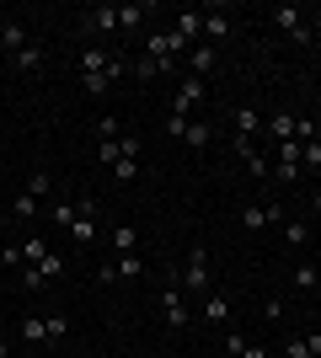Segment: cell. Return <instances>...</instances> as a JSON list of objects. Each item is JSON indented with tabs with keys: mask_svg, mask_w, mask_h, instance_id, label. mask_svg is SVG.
I'll use <instances>...</instances> for the list:
<instances>
[{
	"mask_svg": "<svg viewBox=\"0 0 321 358\" xmlns=\"http://www.w3.org/2000/svg\"><path fill=\"white\" fill-rule=\"evenodd\" d=\"M177 289H183V294H209V257H204V246H193V257H187Z\"/></svg>",
	"mask_w": 321,
	"mask_h": 358,
	"instance_id": "6da1fadb",
	"label": "cell"
},
{
	"mask_svg": "<svg viewBox=\"0 0 321 358\" xmlns=\"http://www.w3.org/2000/svg\"><path fill=\"white\" fill-rule=\"evenodd\" d=\"M300 155H306V145H300V139H284V145H278V161H273V177L278 182H300V171H306V166H300Z\"/></svg>",
	"mask_w": 321,
	"mask_h": 358,
	"instance_id": "7a4b0ae2",
	"label": "cell"
},
{
	"mask_svg": "<svg viewBox=\"0 0 321 358\" xmlns=\"http://www.w3.org/2000/svg\"><path fill=\"white\" fill-rule=\"evenodd\" d=\"M161 321H166L171 331H183L187 321H193V315H187V294H183L177 284H166V289H161Z\"/></svg>",
	"mask_w": 321,
	"mask_h": 358,
	"instance_id": "3957f363",
	"label": "cell"
},
{
	"mask_svg": "<svg viewBox=\"0 0 321 358\" xmlns=\"http://www.w3.org/2000/svg\"><path fill=\"white\" fill-rule=\"evenodd\" d=\"M273 27L290 32L294 43H311V27H306V11H300V6H278V11H273Z\"/></svg>",
	"mask_w": 321,
	"mask_h": 358,
	"instance_id": "277c9868",
	"label": "cell"
},
{
	"mask_svg": "<svg viewBox=\"0 0 321 358\" xmlns=\"http://www.w3.org/2000/svg\"><path fill=\"white\" fill-rule=\"evenodd\" d=\"M113 59H118V54H107L102 43H86V48H80V54H76L80 75H107V70H113ZM107 80H113V75H107Z\"/></svg>",
	"mask_w": 321,
	"mask_h": 358,
	"instance_id": "5b68a950",
	"label": "cell"
},
{
	"mask_svg": "<svg viewBox=\"0 0 321 358\" xmlns=\"http://www.w3.org/2000/svg\"><path fill=\"white\" fill-rule=\"evenodd\" d=\"M241 224H246V230H268V224H284V209H278V203H246V209H241Z\"/></svg>",
	"mask_w": 321,
	"mask_h": 358,
	"instance_id": "8992f818",
	"label": "cell"
},
{
	"mask_svg": "<svg viewBox=\"0 0 321 358\" xmlns=\"http://www.w3.org/2000/svg\"><path fill=\"white\" fill-rule=\"evenodd\" d=\"M183 59H187V75H199V80H209V75H214V64H220V54H214L209 43H193V48L183 54Z\"/></svg>",
	"mask_w": 321,
	"mask_h": 358,
	"instance_id": "52a82bcc",
	"label": "cell"
},
{
	"mask_svg": "<svg viewBox=\"0 0 321 358\" xmlns=\"http://www.w3.org/2000/svg\"><path fill=\"white\" fill-rule=\"evenodd\" d=\"M230 145H236V161H241L246 171H252V177H268V171H273V166L262 161V150L252 145V139H241V134H236V139H230Z\"/></svg>",
	"mask_w": 321,
	"mask_h": 358,
	"instance_id": "ba28073f",
	"label": "cell"
},
{
	"mask_svg": "<svg viewBox=\"0 0 321 358\" xmlns=\"http://www.w3.org/2000/svg\"><path fill=\"white\" fill-rule=\"evenodd\" d=\"M86 32H92V38L118 32V6H92V11H86Z\"/></svg>",
	"mask_w": 321,
	"mask_h": 358,
	"instance_id": "9c48e42d",
	"label": "cell"
},
{
	"mask_svg": "<svg viewBox=\"0 0 321 358\" xmlns=\"http://www.w3.org/2000/svg\"><path fill=\"white\" fill-rule=\"evenodd\" d=\"M177 54H187V43L177 38V32H155L150 38V59H161V64H171Z\"/></svg>",
	"mask_w": 321,
	"mask_h": 358,
	"instance_id": "30bf717a",
	"label": "cell"
},
{
	"mask_svg": "<svg viewBox=\"0 0 321 358\" xmlns=\"http://www.w3.org/2000/svg\"><path fill=\"white\" fill-rule=\"evenodd\" d=\"M204 321H209V327H225V321H230V299L220 294V289L204 294Z\"/></svg>",
	"mask_w": 321,
	"mask_h": 358,
	"instance_id": "8fae6325",
	"label": "cell"
},
{
	"mask_svg": "<svg viewBox=\"0 0 321 358\" xmlns=\"http://www.w3.org/2000/svg\"><path fill=\"white\" fill-rule=\"evenodd\" d=\"M11 70H22V75H38V70H43V48H38V43H27L22 54H11Z\"/></svg>",
	"mask_w": 321,
	"mask_h": 358,
	"instance_id": "7c38bea8",
	"label": "cell"
},
{
	"mask_svg": "<svg viewBox=\"0 0 321 358\" xmlns=\"http://www.w3.org/2000/svg\"><path fill=\"white\" fill-rule=\"evenodd\" d=\"M0 48H6V54H22V48H27V27H22V22H6V27H0Z\"/></svg>",
	"mask_w": 321,
	"mask_h": 358,
	"instance_id": "4fadbf2b",
	"label": "cell"
},
{
	"mask_svg": "<svg viewBox=\"0 0 321 358\" xmlns=\"http://www.w3.org/2000/svg\"><path fill=\"white\" fill-rule=\"evenodd\" d=\"M204 38H209V48H214V43H225V38H230V16L209 11V16H204Z\"/></svg>",
	"mask_w": 321,
	"mask_h": 358,
	"instance_id": "5bb4252c",
	"label": "cell"
},
{
	"mask_svg": "<svg viewBox=\"0 0 321 358\" xmlns=\"http://www.w3.org/2000/svg\"><path fill=\"white\" fill-rule=\"evenodd\" d=\"M171 32H177L183 43H193V38L204 32V16H199V11H177V27H171Z\"/></svg>",
	"mask_w": 321,
	"mask_h": 358,
	"instance_id": "9a60e30c",
	"label": "cell"
},
{
	"mask_svg": "<svg viewBox=\"0 0 321 358\" xmlns=\"http://www.w3.org/2000/svg\"><path fill=\"white\" fill-rule=\"evenodd\" d=\"M257 129H262V113H257V107H236V134L252 139Z\"/></svg>",
	"mask_w": 321,
	"mask_h": 358,
	"instance_id": "2e32d148",
	"label": "cell"
},
{
	"mask_svg": "<svg viewBox=\"0 0 321 358\" xmlns=\"http://www.w3.org/2000/svg\"><path fill=\"white\" fill-rule=\"evenodd\" d=\"M43 257H48V241L43 236H27V241H22V268H38Z\"/></svg>",
	"mask_w": 321,
	"mask_h": 358,
	"instance_id": "e0dca14e",
	"label": "cell"
},
{
	"mask_svg": "<svg viewBox=\"0 0 321 358\" xmlns=\"http://www.w3.org/2000/svg\"><path fill=\"white\" fill-rule=\"evenodd\" d=\"M262 129H268V139H278V145H284V139H294V118H290V113H273Z\"/></svg>",
	"mask_w": 321,
	"mask_h": 358,
	"instance_id": "ac0fdd59",
	"label": "cell"
},
{
	"mask_svg": "<svg viewBox=\"0 0 321 358\" xmlns=\"http://www.w3.org/2000/svg\"><path fill=\"white\" fill-rule=\"evenodd\" d=\"M22 337L27 343H48V315H22Z\"/></svg>",
	"mask_w": 321,
	"mask_h": 358,
	"instance_id": "d6986e66",
	"label": "cell"
},
{
	"mask_svg": "<svg viewBox=\"0 0 321 358\" xmlns=\"http://www.w3.org/2000/svg\"><path fill=\"white\" fill-rule=\"evenodd\" d=\"M70 236H76L80 246H86V241H97L102 230H97V220H92V214H76V224H70Z\"/></svg>",
	"mask_w": 321,
	"mask_h": 358,
	"instance_id": "ffe728a7",
	"label": "cell"
},
{
	"mask_svg": "<svg viewBox=\"0 0 321 358\" xmlns=\"http://www.w3.org/2000/svg\"><path fill=\"white\" fill-rule=\"evenodd\" d=\"M294 289H321V268L316 262H300V268H294Z\"/></svg>",
	"mask_w": 321,
	"mask_h": 358,
	"instance_id": "44dd1931",
	"label": "cell"
},
{
	"mask_svg": "<svg viewBox=\"0 0 321 358\" xmlns=\"http://www.w3.org/2000/svg\"><path fill=\"white\" fill-rule=\"evenodd\" d=\"M59 273H64V257H59V252H48L43 262H38V278H43V284H54Z\"/></svg>",
	"mask_w": 321,
	"mask_h": 358,
	"instance_id": "7402d4cb",
	"label": "cell"
},
{
	"mask_svg": "<svg viewBox=\"0 0 321 358\" xmlns=\"http://www.w3.org/2000/svg\"><path fill=\"white\" fill-rule=\"evenodd\" d=\"M113 246H118V257H129L139 246V230H129V224H118V230H113Z\"/></svg>",
	"mask_w": 321,
	"mask_h": 358,
	"instance_id": "603a6c76",
	"label": "cell"
},
{
	"mask_svg": "<svg viewBox=\"0 0 321 358\" xmlns=\"http://www.w3.org/2000/svg\"><path fill=\"white\" fill-rule=\"evenodd\" d=\"M113 268H118V278H139V273H145V257H139V252H129V257H118Z\"/></svg>",
	"mask_w": 321,
	"mask_h": 358,
	"instance_id": "cb8c5ba5",
	"label": "cell"
},
{
	"mask_svg": "<svg viewBox=\"0 0 321 358\" xmlns=\"http://www.w3.org/2000/svg\"><path fill=\"white\" fill-rule=\"evenodd\" d=\"M129 70H134L139 80H155V75H166L171 64H161V59H134V64H129Z\"/></svg>",
	"mask_w": 321,
	"mask_h": 358,
	"instance_id": "d4e9b609",
	"label": "cell"
},
{
	"mask_svg": "<svg viewBox=\"0 0 321 358\" xmlns=\"http://www.w3.org/2000/svg\"><path fill=\"white\" fill-rule=\"evenodd\" d=\"M150 16V6H118V27H139Z\"/></svg>",
	"mask_w": 321,
	"mask_h": 358,
	"instance_id": "484cf974",
	"label": "cell"
},
{
	"mask_svg": "<svg viewBox=\"0 0 321 358\" xmlns=\"http://www.w3.org/2000/svg\"><path fill=\"white\" fill-rule=\"evenodd\" d=\"M183 139L204 150V145H214V129H209V123H187V134H183Z\"/></svg>",
	"mask_w": 321,
	"mask_h": 358,
	"instance_id": "4316f807",
	"label": "cell"
},
{
	"mask_svg": "<svg viewBox=\"0 0 321 358\" xmlns=\"http://www.w3.org/2000/svg\"><path fill=\"white\" fill-rule=\"evenodd\" d=\"M118 155H123V139H102L97 145V161L102 166H118Z\"/></svg>",
	"mask_w": 321,
	"mask_h": 358,
	"instance_id": "83f0119b",
	"label": "cell"
},
{
	"mask_svg": "<svg viewBox=\"0 0 321 358\" xmlns=\"http://www.w3.org/2000/svg\"><path fill=\"white\" fill-rule=\"evenodd\" d=\"M113 177H118V182H134V177H139V155H118Z\"/></svg>",
	"mask_w": 321,
	"mask_h": 358,
	"instance_id": "f1b7e54d",
	"label": "cell"
},
{
	"mask_svg": "<svg viewBox=\"0 0 321 358\" xmlns=\"http://www.w3.org/2000/svg\"><path fill=\"white\" fill-rule=\"evenodd\" d=\"M11 214H16V220H32V214H38V198H32V193H16L11 198Z\"/></svg>",
	"mask_w": 321,
	"mask_h": 358,
	"instance_id": "f546056e",
	"label": "cell"
},
{
	"mask_svg": "<svg viewBox=\"0 0 321 358\" xmlns=\"http://www.w3.org/2000/svg\"><path fill=\"white\" fill-rule=\"evenodd\" d=\"M80 86H86V96H107L113 80H107V75H80Z\"/></svg>",
	"mask_w": 321,
	"mask_h": 358,
	"instance_id": "4dcf8cb0",
	"label": "cell"
},
{
	"mask_svg": "<svg viewBox=\"0 0 321 358\" xmlns=\"http://www.w3.org/2000/svg\"><path fill=\"white\" fill-rule=\"evenodd\" d=\"M48 220H54V224H64V230H70V224H76V203H54V209H48Z\"/></svg>",
	"mask_w": 321,
	"mask_h": 358,
	"instance_id": "1f68e13d",
	"label": "cell"
},
{
	"mask_svg": "<svg viewBox=\"0 0 321 358\" xmlns=\"http://www.w3.org/2000/svg\"><path fill=\"white\" fill-rule=\"evenodd\" d=\"M64 331H70V321H64V315H48V348L64 343Z\"/></svg>",
	"mask_w": 321,
	"mask_h": 358,
	"instance_id": "d6a6232c",
	"label": "cell"
},
{
	"mask_svg": "<svg viewBox=\"0 0 321 358\" xmlns=\"http://www.w3.org/2000/svg\"><path fill=\"white\" fill-rule=\"evenodd\" d=\"M284 236H290V246H306L311 230H306V224H294V220H284Z\"/></svg>",
	"mask_w": 321,
	"mask_h": 358,
	"instance_id": "836d02e7",
	"label": "cell"
},
{
	"mask_svg": "<svg viewBox=\"0 0 321 358\" xmlns=\"http://www.w3.org/2000/svg\"><path fill=\"white\" fill-rule=\"evenodd\" d=\"M97 139H118V118H113V113L97 118Z\"/></svg>",
	"mask_w": 321,
	"mask_h": 358,
	"instance_id": "e575fe53",
	"label": "cell"
},
{
	"mask_svg": "<svg viewBox=\"0 0 321 358\" xmlns=\"http://www.w3.org/2000/svg\"><path fill=\"white\" fill-rule=\"evenodd\" d=\"M48 187H54V182H48V171H32V182H27V193H32V198H43Z\"/></svg>",
	"mask_w": 321,
	"mask_h": 358,
	"instance_id": "d590c367",
	"label": "cell"
},
{
	"mask_svg": "<svg viewBox=\"0 0 321 358\" xmlns=\"http://www.w3.org/2000/svg\"><path fill=\"white\" fill-rule=\"evenodd\" d=\"M300 166H306V171H316V166H321V145H306V155H300Z\"/></svg>",
	"mask_w": 321,
	"mask_h": 358,
	"instance_id": "8d00e7d4",
	"label": "cell"
},
{
	"mask_svg": "<svg viewBox=\"0 0 321 358\" xmlns=\"http://www.w3.org/2000/svg\"><path fill=\"white\" fill-rule=\"evenodd\" d=\"M166 134H171V139H183V134H187V118H177V113H171V118H166Z\"/></svg>",
	"mask_w": 321,
	"mask_h": 358,
	"instance_id": "74e56055",
	"label": "cell"
},
{
	"mask_svg": "<svg viewBox=\"0 0 321 358\" xmlns=\"http://www.w3.org/2000/svg\"><path fill=\"white\" fill-rule=\"evenodd\" d=\"M290 358H311V348H306V337H290Z\"/></svg>",
	"mask_w": 321,
	"mask_h": 358,
	"instance_id": "f35d334b",
	"label": "cell"
},
{
	"mask_svg": "<svg viewBox=\"0 0 321 358\" xmlns=\"http://www.w3.org/2000/svg\"><path fill=\"white\" fill-rule=\"evenodd\" d=\"M236 358H268V348H262V343H246V348H241Z\"/></svg>",
	"mask_w": 321,
	"mask_h": 358,
	"instance_id": "ab89813d",
	"label": "cell"
},
{
	"mask_svg": "<svg viewBox=\"0 0 321 358\" xmlns=\"http://www.w3.org/2000/svg\"><path fill=\"white\" fill-rule=\"evenodd\" d=\"M306 348H311V358H321V331H311V337H306Z\"/></svg>",
	"mask_w": 321,
	"mask_h": 358,
	"instance_id": "60d3db41",
	"label": "cell"
},
{
	"mask_svg": "<svg viewBox=\"0 0 321 358\" xmlns=\"http://www.w3.org/2000/svg\"><path fill=\"white\" fill-rule=\"evenodd\" d=\"M311 209H316V214H321V187H316V193H311Z\"/></svg>",
	"mask_w": 321,
	"mask_h": 358,
	"instance_id": "b9f144b4",
	"label": "cell"
},
{
	"mask_svg": "<svg viewBox=\"0 0 321 358\" xmlns=\"http://www.w3.org/2000/svg\"><path fill=\"white\" fill-rule=\"evenodd\" d=\"M311 145H321V129H316V139H311Z\"/></svg>",
	"mask_w": 321,
	"mask_h": 358,
	"instance_id": "7bdbcfd3",
	"label": "cell"
}]
</instances>
